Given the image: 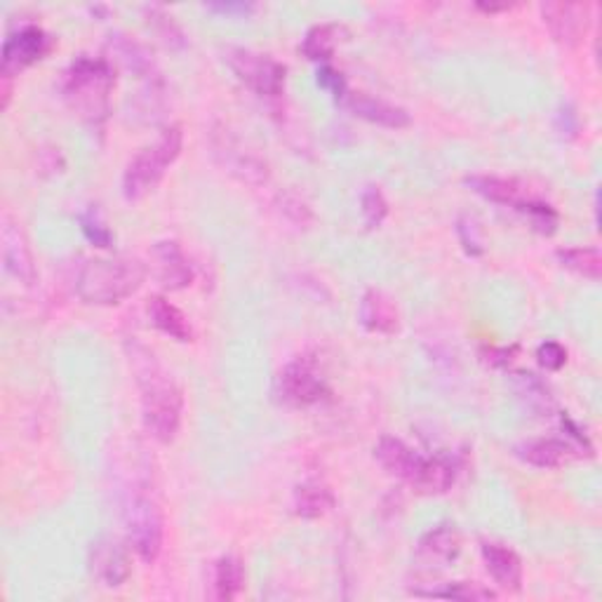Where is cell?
I'll list each match as a JSON object with an SVG mask.
<instances>
[{
  "instance_id": "obj_1",
  "label": "cell",
  "mask_w": 602,
  "mask_h": 602,
  "mask_svg": "<svg viewBox=\"0 0 602 602\" xmlns=\"http://www.w3.org/2000/svg\"><path fill=\"white\" fill-rule=\"evenodd\" d=\"M130 367L142 391V419L158 443H172L180 433L184 415V395L165 367L158 363L151 348L139 342H127Z\"/></svg>"
},
{
  "instance_id": "obj_2",
  "label": "cell",
  "mask_w": 602,
  "mask_h": 602,
  "mask_svg": "<svg viewBox=\"0 0 602 602\" xmlns=\"http://www.w3.org/2000/svg\"><path fill=\"white\" fill-rule=\"evenodd\" d=\"M115 85V71L107 57L81 54L62 76V97L83 121L99 125L109 115V97Z\"/></svg>"
},
{
  "instance_id": "obj_3",
  "label": "cell",
  "mask_w": 602,
  "mask_h": 602,
  "mask_svg": "<svg viewBox=\"0 0 602 602\" xmlns=\"http://www.w3.org/2000/svg\"><path fill=\"white\" fill-rule=\"evenodd\" d=\"M146 278V263L130 255L95 257L76 278V292L85 304L115 306L132 297Z\"/></svg>"
},
{
  "instance_id": "obj_4",
  "label": "cell",
  "mask_w": 602,
  "mask_h": 602,
  "mask_svg": "<svg viewBox=\"0 0 602 602\" xmlns=\"http://www.w3.org/2000/svg\"><path fill=\"white\" fill-rule=\"evenodd\" d=\"M182 144L184 135L180 125H170L160 132L151 146H146L127 163L123 172V196L127 200H139L153 191L168 168L180 158Z\"/></svg>"
},
{
  "instance_id": "obj_5",
  "label": "cell",
  "mask_w": 602,
  "mask_h": 602,
  "mask_svg": "<svg viewBox=\"0 0 602 602\" xmlns=\"http://www.w3.org/2000/svg\"><path fill=\"white\" fill-rule=\"evenodd\" d=\"M210 149L214 163L222 168L233 180H238L249 186L267 184L271 177L269 163L257 156L238 135L224 125H219L210 132Z\"/></svg>"
},
{
  "instance_id": "obj_6",
  "label": "cell",
  "mask_w": 602,
  "mask_h": 602,
  "mask_svg": "<svg viewBox=\"0 0 602 602\" xmlns=\"http://www.w3.org/2000/svg\"><path fill=\"white\" fill-rule=\"evenodd\" d=\"M125 535L130 549L144 563H156L163 551V513L149 496H132L125 506Z\"/></svg>"
},
{
  "instance_id": "obj_7",
  "label": "cell",
  "mask_w": 602,
  "mask_h": 602,
  "mask_svg": "<svg viewBox=\"0 0 602 602\" xmlns=\"http://www.w3.org/2000/svg\"><path fill=\"white\" fill-rule=\"evenodd\" d=\"M224 60L231 71L236 73V78L259 97H278L283 93L287 71L273 57L247 48H229L224 52Z\"/></svg>"
},
{
  "instance_id": "obj_8",
  "label": "cell",
  "mask_w": 602,
  "mask_h": 602,
  "mask_svg": "<svg viewBox=\"0 0 602 602\" xmlns=\"http://www.w3.org/2000/svg\"><path fill=\"white\" fill-rule=\"evenodd\" d=\"M0 253H3V267L14 281H20L22 285L36 283L38 271L32 243H28V236L24 226L20 224V219H14L8 212L0 217Z\"/></svg>"
},
{
  "instance_id": "obj_9",
  "label": "cell",
  "mask_w": 602,
  "mask_h": 602,
  "mask_svg": "<svg viewBox=\"0 0 602 602\" xmlns=\"http://www.w3.org/2000/svg\"><path fill=\"white\" fill-rule=\"evenodd\" d=\"M50 46H52L50 36L42 32L40 26H34V24L10 34L3 42V62H0L3 81L20 76V71L42 60V57L50 52Z\"/></svg>"
},
{
  "instance_id": "obj_10",
  "label": "cell",
  "mask_w": 602,
  "mask_h": 602,
  "mask_svg": "<svg viewBox=\"0 0 602 602\" xmlns=\"http://www.w3.org/2000/svg\"><path fill=\"white\" fill-rule=\"evenodd\" d=\"M281 393L287 403L316 405L328 398L330 386L314 360L297 358L281 372Z\"/></svg>"
},
{
  "instance_id": "obj_11",
  "label": "cell",
  "mask_w": 602,
  "mask_h": 602,
  "mask_svg": "<svg viewBox=\"0 0 602 602\" xmlns=\"http://www.w3.org/2000/svg\"><path fill=\"white\" fill-rule=\"evenodd\" d=\"M541 20L553 40L575 48L591 26V8L586 3H541Z\"/></svg>"
},
{
  "instance_id": "obj_12",
  "label": "cell",
  "mask_w": 602,
  "mask_h": 602,
  "mask_svg": "<svg viewBox=\"0 0 602 602\" xmlns=\"http://www.w3.org/2000/svg\"><path fill=\"white\" fill-rule=\"evenodd\" d=\"M462 553V532L457 527L445 523L438 525L433 530L426 532L415 551V563L421 569H443L450 563L457 561V555Z\"/></svg>"
},
{
  "instance_id": "obj_13",
  "label": "cell",
  "mask_w": 602,
  "mask_h": 602,
  "mask_svg": "<svg viewBox=\"0 0 602 602\" xmlns=\"http://www.w3.org/2000/svg\"><path fill=\"white\" fill-rule=\"evenodd\" d=\"M107 48L113 57V62H119L125 71L135 73L139 81H146V85H163L158 64L153 60V52L146 48L144 42L130 38L123 32H111Z\"/></svg>"
},
{
  "instance_id": "obj_14",
  "label": "cell",
  "mask_w": 602,
  "mask_h": 602,
  "mask_svg": "<svg viewBox=\"0 0 602 602\" xmlns=\"http://www.w3.org/2000/svg\"><path fill=\"white\" fill-rule=\"evenodd\" d=\"M151 269L158 283L170 292H177L194 283V269L177 241H160L151 249Z\"/></svg>"
},
{
  "instance_id": "obj_15",
  "label": "cell",
  "mask_w": 602,
  "mask_h": 602,
  "mask_svg": "<svg viewBox=\"0 0 602 602\" xmlns=\"http://www.w3.org/2000/svg\"><path fill=\"white\" fill-rule=\"evenodd\" d=\"M90 569L95 579L105 583L107 589H119L130 579V553L121 541L99 539L90 549Z\"/></svg>"
},
{
  "instance_id": "obj_16",
  "label": "cell",
  "mask_w": 602,
  "mask_h": 602,
  "mask_svg": "<svg viewBox=\"0 0 602 602\" xmlns=\"http://www.w3.org/2000/svg\"><path fill=\"white\" fill-rule=\"evenodd\" d=\"M342 107L354 113L356 119L389 130H403L413 123V119H409V113L403 107H395L391 101L372 97L367 93H346V97L342 99Z\"/></svg>"
},
{
  "instance_id": "obj_17",
  "label": "cell",
  "mask_w": 602,
  "mask_h": 602,
  "mask_svg": "<svg viewBox=\"0 0 602 602\" xmlns=\"http://www.w3.org/2000/svg\"><path fill=\"white\" fill-rule=\"evenodd\" d=\"M516 454L530 466L537 468H561L572 459L583 457L581 450L565 438H535L516 447Z\"/></svg>"
},
{
  "instance_id": "obj_18",
  "label": "cell",
  "mask_w": 602,
  "mask_h": 602,
  "mask_svg": "<svg viewBox=\"0 0 602 602\" xmlns=\"http://www.w3.org/2000/svg\"><path fill=\"white\" fill-rule=\"evenodd\" d=\"M374 459L379 462V466L384 468L386 474L405 480L407 484H413V480L417 478L419 468H421L423 454L405 445L401 438L384 435V438H379V443L374 447Z\"/></svg>"
},
{
  "instance_id": "obj_19",
  "label": "cell",
  "mask_w": 602,
  "mask_h": 602,
  "mask_svg": "<svg viewBox=\"0 0 602 602\" xmlns=\"http://www.w3.org/2000/svg\"><path fill=\"white\" fill-rule=\"evenodd\" d=\"M360 325L367 332L377 334H395L401 330V311L398 304L386 292L367 290L360 302Z\"/></svg>"
},
{
  "instance_id": "obj_20",
  "label": "cell",
  "mask_w": 602,
  "mask_h": 602,
  "mask_svg": "<svg viewBox=\"0 0 602 602\" xmlns=\"http://www.w3.org/2000/svg\"><path fill=\"white\" fill-rule=\"evenodd\" d=\"M466 186L476 191L478 196L490 202L499 205H511V208L523 210L527 202H530L535 196H530V191L518 180H508V177H494V174H471V177L464 180Z\"/></svg>"
},
{
  "instance_id": "obj_21",
  "label": "cell",
  "mask_w": 602,
  "mask_h": 602,
  "mask_svg": "<svg viewBox=\"0 0 602 602\" xmlns=\"http://www.w3.org/2000/svg\"><path fill=\"white\" fill-rule=\"evenodd\" d=\"M482 563L488 567L490 577L506 591H518L523 583V563L518 553L504 546V543L484 541L480 546Z\"/></svg>"
},
{
  "instance_id": "obj_22",
  "label": "cell",
  "mask_w": 602,
  "mask_h": 602,
  "mask_svg": "<svg viewBox=\"0 0 602 602\" xmlns=\"http://www.w3.org/2000/svg\"><path fill=\"white\" fill-rule=\"evenodd\" d=\"M459 476V462L452 454L440 452L435 457H423L413 488L419 494H445L452 490L454 480Z\"/></svg>"
},
{
  "instance_id": "obj_23",
  "label": "cell",
  "mask_w": 602,
  "mask_h": 602,
  "mask_svg": "<svg viewBox=\"0 0 602 602\" xmlns=\"http://www.w3.org/2000/svg\"><path fill=\"white\" fill-rule=\"evenodd\" d=\"M146 311H149V318H151L153 325L160 332H165L168 336H172V340H177V342L194 340V330H191L186 316L170 299H165L163 295L149 297Z\"/></svg>"
},
{
  "instance_id": "obj_24",
  "label": "cell",
  "mask_w": 602,
  "mask_h": 602,
  "mask_svg": "<svg viewBox=\"0 0 602 602\" xmlns=\"http://www.w3.org/2000/svg\"><path fill=\"white\" fill-rule=\"evenodd\" d=\"M511 386L516 391L518 401L535 413L537 417H549L555 409V401L551 395V389L535 372H516L511 377Z\"/></svg>"
},
{
  "instance_id": "obj_25",
  "label": "cell",
  "mask_w": 602,
  "mask_h": 602,
  "mask_svg": "<svg viewBox=\"0 0 602 602\" xmlns=\"http://www.w3.org/2000/svg\"><path fill=\"white\" fill-rule=\"evenodd\" d=\"M336 499L325 482L306 480L295 490V513L304 520H318L334 508Z\"/></svg>"
},
{
  "instance_id": "obj_26",
  "label": "cell",
  "mask_w": 602,
  "mask_h": 602,
  "mask_svg": "<svg viewBox=\"0 0 602 602\" xmlns=\"http://www.w3.org/2000/svg\"><path fill=\"white\" fill-rule=\"evenodd\" d=\"M342 34L346 32L340 24H316L314 28H308V34L302 42V52L311 62H328L336 46H340Z\"/></svg>"
},
{
  "instance_id": "obj_27",
  "label": "cell",
  "mask_w": 602,
  "mask_h": 602,
  "mask_svg": "<svg viewBox=\"0 0 602 602\" xmlns=\"http://www.w3.org/2000/svg\"><path fill=\"white\" fill-rule=\"evenodd\" d=\"M555 257L565 269L581 278H589L595 283L602 278V253L598 247H565L557 249Z\"/></svg>"
},
{
  "instance_id": "obj_28",
  "label": "cell",
  "mask_w": 602,
  "mask_h": 602,
  "mask_svg": "<svg viewBox=\"0 0 602 602\" xmlns=\"http://www.w3.org/2000/svg\"><path fill=\"white\" fill-rule=\"evenodd\" d=\"M245 583V567L236 555L219 557L214 565V598L217 600H233Z\"/></svg>"
},
{
  "instance_id": "obj_29",
  "label": "cell",
  "mask_w": 602,
  "mask_h": 602,
  "mask_svg": "<svg viewBox=\"0 0 602 602\" xmlns=\"http://www.w3.org/2000/svg\"><path fill=\"white\" fill-rule=\"evenodd\" d=\"M144 17L149 22L151 32L165 42L168 48L172 50H184L188 46V38L182 32V26L174 22V17L170 12H165V8L160 5H146L144 8Z\"/></svg>"
},
{
  "instance_id": "obj_30",
  "label": "cell",
  "mask_w": 602,
  "mask_h": 602,
  "mask_svg": "<svg viewBox=\"0 0 602 602\" xmlns=\"http://www.w3.org/2000/svg\"><path fill=\"white\" fill-rule=\"evenodd\" d=\"M275 208L290 224H295L299 229H308L316 222L311 205H308L299 194H295V191H281V194L275 196Z\"/></svg>"
},
{
  "instance_id": "obj_31",
  "label": "cell",
  "mask_w": 602,
  "mask_h": 602,
  "mask_svg": "<svg viewBox=\"0 0 602 602\" xmlns=\"http://www.w3.org/2000/svg\"><path fill=\"white\" fill-rule=\"evenodd\" d=\"M417 595H426V598H445V600H462V602H478V600H494V598H496L494 591L482 589L480 583H471V581L450 583L447 589L417 591Z\"/></svg>"
},
{
  "instance_id": "obj_32",
  "label": "cell",
  "mask_w": 602,
  "mask_h": 602,
  "mask_svg": "<svg viewBox=\"0 0 602 602\" xmlns=\"http://www.w3.org/2000/svg\"><path fill=\"white\" fill-rule=\"evenodd\" d=\"M360 212L367 229H379L389 214V202L379 186H367L360 196Z\"/></svg>"
},
{
  "instance_id": "obj_33",
  "label": "cell",
  "mask_w": 602,
  "mask_h": 602,
  "mask_svg": "<svg viewBox=\"0 0 602 602\" xmlns=\"http://www.w3.org/2000/svg\"><path fill=\"white\" fill-rule=\"evenodd\" d=\"M520 212H525L527 217H530L532 226L539 233H543V236H553V233H555V229H557V212L551 208L549 202H543L539 198H532Z\"/></svg>"
},
{
  "instance_id": "obj_34",
  "label": "cell",
  "mask_w": 602,
  "mask_h": 602,
  "mask_svg": "<svg viewBox=\"0 0 602 602\" xmlns=\"http://www.w3.org/2000/svg\"><path fill=\"white\" fill-rule=\"evenodd\" d=\"M78 219H81V229H83L87 241H90L97 247H111L113 233H111V229L105 222H101L99 214L95 210L83 212Z\"/></svg>"
},
{
  "instance_id": "obj_35",
  "label": "cell",
  "mask_w": 602,
  "mask_h": 602,
  "mask_svg": "<svg viewBox=\"0 0 602 602\" xmlns=\"http://www.w3.org/2000/svg\"><path fill=\"white\" fill-rule=\"evenodd\" d=\"M457 233H459V241L464 245V249L471 257H478L484 253V245H482V238H480V226L474 217H462L459 224H457Z\"/></svg>"
},
{
  "instance_id": "obj_36",
  "label": "cell",
  "mask_w": 602,
  "mask_h": 602,
  "mask_svg": "<svg viewBox=\"0 0 602 602\" xmlns=\"http://www.w3.org/2000/svg\"><path fill=\"white\" fill-rule=\"evenodd\" d=\"M537 360L541 367H546L549 372H557V370H563L567 363V351L563 344H557V342H543L537 348Z\"/></svg>"
},
{
  "instance_id": "obj_37",
  "label": "cell",
  "mask_w": 602,
  "mask_h": 602,
  "mask_svg": "<svg viewBox=\"0 0 602 602\" xmlns=\"http://www.w3.org/2000/svg\"><path fill=\"white\" fill-rule=\"evenodd\" d=\"M318 85L322 87V90H328V93H332V97L336 99V101H342L344 97H346V78L342 76V73L340 71H336V69H332V66H320L318 69Z\"/></svg>"
},
{
  "instance_id": "obj_38",
  "label": "cell",
  "mask_w": 602,
  "mask_h": 602,
  "mask_svg": "<svg viewBox=\"0 0 602 602\" xmlns=\"http://www.w3.org/2000/svg\"><path fill=\"white\" fill-rule=\"evenodd\" d=\"M555 127H557V132H561L563 137H575L577 130H579V115H577V111L572 109L569 105L561 107V111L555 113Z\"/></svg>"
},
{
  "instance_id": "obj_39",
  "label": "cell",
  "mask_w": 602,
  "mask_h": 602,
  "mask_svg": "<svg viewBox=\"0 0 602 602\" xmlns=\"http://www.w3.org/2000/svg\"><path fill=\"white\" fill-rule=\"evenodd\" d=\"M205 8L210 12L226 14V17H247V14H253L257 10L253 3H210Z\"/></svg>"
},
{
  "instance_id": "obj_40",
  "label": "cell",
  "mask_w": 602,
  "mask_h": 602,
  "mask_svg": "<svg viewBox=\"0 0 602 602\" xmlns=\"http://www.w3.org/2000/svg\"><path fill=\"white\" fill-rule=\"evenodd\" d=\"M478 10H482V12H502V10H508V5L506 3H502V5H488V3H478Z\"/></svg>"
}]
</instances>
